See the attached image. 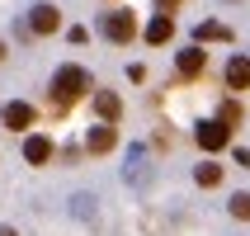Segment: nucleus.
I'll return each instance as SVG.
<instances>
[{
	"label": "nucleus",
	"instance_id": "f257e3e1",
	"mask_svg": "<svg viewBox=\"0 0 250 236\" xmlns=\"http://www.w3.org/2000/svg\"><path fill=\"white\" fill-rule=\"evenodd\" d=\"M52 90H57V104H71V99H81L85 90H90V71H85V66H76V62L57 66Z\"/></svg>",
	"mask_w": 250,
	"mask_h": 236
},
{
	"label": "nucleus",
	"instance_id": "f03ea898",
	"mask_svg": "<svg viewBox=\"0 0 250 236\" xmlns=\"http://www.w3.org/2000/svg\"><path fill=\"white\" fill-rule=\"evenodd\" d=\"M99 33L109 43H118V47H127V43L137 38V19H132V10H104L99 14Z\"/></svg>",
	"mask_w": 250,
	"mask_h": 236
},
{
	"label": "nucleus",
	"instance_id": "7ed1b4c3",
	"mask_svg": "<svg viewBox=\"0 0 250 236\" xmlns=\"http://www.w3.org/2000/svg\"><path fill=\"white\" fill-rule=\"evenodd\" d=\"M194 142L203 151H227V147H231V128H227L222 118H203V123L194 128Z\"/></svg>",
	"mask_w": 250,
	"mask_h": 236
},
{
	"label": "nucleus",
	"instance_id": "20e7f679",
	"mask_svg": "<svg viewBox=\"0 0 250 236\" xmlns=\"http://www.w3.org/2000/svg\"><path fill=\"white\" fill-rule=\"evenodd\" d=\"M156 170L146 166V147H127V166H123V184H132V189H151Z\"/></svg>",
	"mask_w": 250,
	"mask_h": 236
},
{
	"label": "nucleus",
	"instance_id": "39448f33",
	"mask_svg": "<svg viewBox=\"0 0 250 236\" xmlns=\"http://www.w3.org/2000/svg\"><path fill=\"white\" fill-rule=\"evenodd\" d=\"M113 147H118V128L113 123H95L90 132H85V151L90 156H109Z\"/></svg>",
	"mask_w": 250,
	"mask_h": 236
},
{
	"label": "nucleus",
	"instance_id": "423d86ee",
	"mask_svg": "<svg viewBox=\"0 0 250 236\" xmlns=\"http://www.w3.org/2000/svg\"><path fill=\"white\" fill-rule=\"evenodd\" d=\"M28 24H33V33H57V28H62V10H57L52 0H38V5L28 10Z\"/></svg>",
	"mask_w": 250,
	"mask_h": 236
},
{
	"label": "nucleus",
	"instance_id": "0eeeda50",
	"mask_svg": "<svg viewBox=\"0 0 250 236\" xmlns=\"http://www.w3.org/2000/svg\"><path fill=\"white\" fill-rule=\"evenodd\" d=\"M203 66H208V52H203V47H184L180 57H175V71H180L184 81H194V76H203Z\"/></svg>",
	"mask_w": 250,
	"mask_h": 236
},
{
	"label": "nucleus",
	"instance_id": "6e6552de",
	"mask_svg": "<svg viewBox=\"0 0 250 236\" xmlns=\"http://www.w3.org/2000/svg\"><path fill=\"white\" fill-rule=\"evenodd\" d=\"M222 81H227V90H250V57L246 52H236L231 62H227Z\"/></svg>",
	"mask_w": 250,
	"mask_h": 236
},
{
	"label": "nucleus",
	"instance_id": "1a4fd4ad",
	"mask_svg": "<svg viewBox=\"0 0 250 236\" xmlns=\"http://www.w3.org/2000/svg\"><path fill=\"white\" fill-rule=\"evenodd\" d=\"M0 118H5V128H14V132H24V128H33V104H24V99H14V104H5V109H0Z\"/></svg>",
	"mask_w": 250,
	"mask_h": 236
},
{
	"label": "nucleus",
	"instance_id": "9d476101",
	"mask_svg": "<svg viewBox=\"0 0 250 236\" xmlns=\"http://www.w3.org/2000/svg\"><path fill=\"white\" fill-rule=\"evenodd\" d=\"M95 113H99V123H118V113H123V99L113 95V90H95Z\"/></svg>",
	"mask_w": 250,
	"mask_h": 236
},
{
	"label": "nucleus",
	"instance_id": "9b49d317",
	"mask_svg": "<svg viewBox=\"0 0 250 236\" xmlns=\"http://www.w3.org/2000/svg\"><path fill=\"white\" fill-rule=\"evenodd\" d=\"M24 161L28 166H47V161H52V137H42V132L24 137Z\"/></svg>",
	"mask_w": 250,
	"mask_h": 236
},
{
	"label": "nucleus",
	"instance_id": "f8f14e48",
	"mask_svg": "<svg viewBox=\"0 0 250 236\" xmlns=\"http://www.w3.org/2000/svg\"><path fill=\"white\" fill-rule=\"evenodd\" d=\"M170 38H175V19L161 10L151 24H146V43H151V47H161V43H170Z\"/></svg>",
	"mask_w": 250,
	"mask_h": 236
},
{
	"label": "nucleus",
	"instance_id": "ddd939ff",
	"mask_svg": "<svg viewBox=\"0 0 250 236\" xmlns=\"http://www.w3.org/2000/svg\"><path fill=\"white\" fill-rule=\"evenodd\" d=\"M194 43H198V47H203V43H231V28L217 24V19H208V24L194 28Z\"/></svg>",
	"mask_w": 250,
	"mask_h": 236
},
{
	"label": "nucleus",
	"instance_id": "4468645a",
	"mask_svg": "<svg viewBox=\"0 0 250 236\" xmlns=\"http://www.w3.org/2000/svg\"><path fill=\"white\" fill-rule=\"evenodd\" d=\"M194 180L203 184V189H217V184H222V166H217V161H203V166H194Z\"/></svg>",
	"mask_w": 250,
	"mask_h": 236
},
{
	"label": "nucleus",
	"instance_id": "2eb2a0df",
	"mask_svg": "<svg viewBox=\"0 0 250 236\" xmlns=\"http://www.w3.org/2000/svg\"><path fill=\"white\" fill-rule=\"evenodd\" d=\"M95 203H99L95 194H71V217H81V222H90V217H95Z\"/></svg>",
	"mask_w": 250,
	"mask_h": 236
},
{
	"label": "nucleus",
	"instance_id": "dca6fc26",
	"mask_svg": "<svg viewBox=\"0 0 250 236\" xmlns=\"http://www.w3.org/2000/svg\"><path fill=\"white\" fill-rule=\"evenodd\" d=\"M227 213H231L236 222H250V194H231L227 198Z\"/></svg>",
	"mask_w": 250,
	"mask_h": 236
},
{
	"label": "nucleus",
	"instance_id": "f3484780",
	"mask_svg": "<svg viewBox=\"0 0 250 236\" xmlns=\"http://www.w3.org/2000/svg\"><path fill=\"white\" fill-rule=\"evenodd\" d=\"M217 118H222V123H227V128H236V123H241V118H246V109H241L236 99H222V109H217Z\"/></svg>",
	"mask_w": 250,
	"mask_h": 236
},
{
	"label": "nucleus",
	"instance_id": "a211bd4d",
	"mask_svg": "<svg viewBox=\"0 0 250 236\" xmlns=\"http://www.w3.org/2000/svg\"><path fill=\"white\" fill-rule=\"evenodd\" d=\"M175 5H180V0H161V10H166V14H170V10H175Z\"/></svg>",
	"mask_w": 250,
	"mask_h": 236
},
{
	"label": "nucleus",
	"instance_id": "6ab92c4d",
	"mask_svg": "<svg viewBox=\"0 0 250 236\" xmlns=\"http://www.w3.org/2000/svg\"><path fill=\"white\" fill-rule=\"evenodd\" d=\"M0 236H14V227H0Z\"/></svg>",
	"mask_w": 250,
	"mask_h": 236
},
{
	"label": "nucleus",
	"instance_id": "aec40b11",
	"mask_svg": "<svg viewBox=\"0 0 250 236\" xmlns=\"http://www.w3.org/2000/svg\"><path fill=\"white\" fill-rule=\"evenodd\" d=\"M0 62H5V43H0Z\"/></svg>",
	"mask_w": 250,
	"mask_h": 236
},
{
	"label": "nucleus",
	"instance_id": "412c9836",
	"mask_svg": "<svg viewBox=\"0 0 250 236\" xmlns=\"http://www.w3.org/2000/svg\"><path fill=\"white\" fill-rule=\"evenodd\" d=\"M222 5H236V0H222Z\"/></svg>",
	"mask_w": 250,
	"mask_h": 236
}]
</instances>
